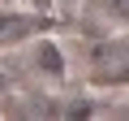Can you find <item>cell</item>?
Masks as SVG:
<instances>
[{
  "mask_svg": "<svg viewBox=\"0 0 129 121\" xmlns=\"http://www.w3.org/2000/svg\"><path fill=\"white\" fill-rule=\"evenodd\" d=\"M0 95H5V74H0Z\"/></svg>",
  "mask_w": 129,
  "mask_h": 121,
  "instance_id": "cell-5",
  "label": "cell"
},
{
  "mask_svg": "<svg viewBox=\"0 0 129 121\" xmlns=\"http://www.w3.org/2000/svg\"><path fill=\"white\" fill-rule=\"evenodd\" d=\"M56 5H64V9H73V5H78V0H56Z\"/></svg>",
  "mask_w": 129,
  "mask_h": 121,
  "instance_id": "cell-4",
  "label": "cell"
},
{
  "mask_svg": "<svg viewBox=\"0 0 129 121\" xmlns=\"http://www.w3.org/2000/svg\"><path fill=\"white\" fill-rule=\"evenodd\" d=\"M22 5H26L30 13H52V5H56V0H22Z\"/></svg>",
  "mask_w": 129,
  "mask_h": 121,
  "instance_id": "cell-3",
  "label": "cell"
},
{
  "mask_svg": "<svg viewBox=\"0 0 129 121\" xmlns=\"http://www.w3.org/2000/svg\"><path fill=\"white\" fill-rule=\"evenodd\" d=\"M90 78H95V82H108V87L129 82V43H125V39H120V43H103V48L95 52Z\"/></svg>",
  "mask_w": 129,
  "mask_h": 121,
  "instance_id": "cell-1",
  "label": "cell"
},
{
  "mask_svg": "<svg viewBox=\"0 0 129 121\" xmlns=\"http://www.w3.org/2000/svg\"><path fill=\"white\" fill-rule=\"evenodd\" d=\"M90 9L108 17L112 26H129V0H90Z\"/></svg>",
  "mask_w": 129,
  "mask_h": 121,
  "instance_id": "cell-2",
  "label": "cell"
}]
</instances>
